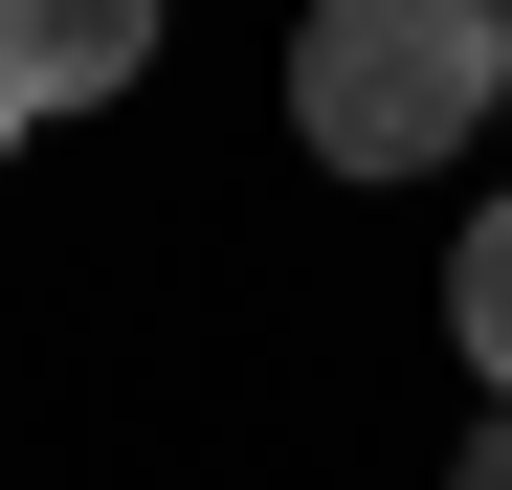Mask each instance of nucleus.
Masks as SVG:
<instances>
[{"instance_id": "f257e3e1", "label": "nucleus", "mask_w": 512, "mask_h": 490, "mask_svg": "<svg viewBox=\"0 0 512 490\" xmlns=\"http://www.w3.org/2000/svg\"><path fill=\"white\" fill-rule=\"evenodd\" d=\"M512 112V0H312L290 23V134L334 179H423Z\"/></svg>"}, {"instance_id": "f03ea898", "label": "nucleus", "mask_w": 512, "mask_h": 490, "mask_svg": "<svg viewBox=\"0 0 512 490\" xmlns=\"http://www.w3.org/2000/svg\"><path fill=\"white\" fill-rule=\"evenodd\" d=\"M156 67V0H0V134H45V112H112Z\"/></svg>"}, {"instance_id": "7ed1b4c3", "label": "nucleus", "mask_w": 512, "mask_h": 490, "mask_svg": "<svg viewBox=\"0 0 512 490\" xmlns=\"http://www.w3.org/2000/svg\"><path fill=\"white\" fill-rule=\"evenodd\" d=\"M446 335H468V379L512 401V201H490V223L446 245Z\"/></svg>"}, {"instance_id": "20e7f679", "label": "nucleus", "mask_w": 512, "mask_h": 490, "mask_svg": "<svg viewBox=\"0 0 512 490\" xmlns=\"http://www.w3.org/2000/svg\"><path fill=\"white\" fill-rule=\"evenodd\" d=\"M446 490H512V401H490V424H468V468H446Z\"/></svg>"}]
</instances>
